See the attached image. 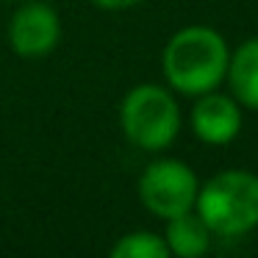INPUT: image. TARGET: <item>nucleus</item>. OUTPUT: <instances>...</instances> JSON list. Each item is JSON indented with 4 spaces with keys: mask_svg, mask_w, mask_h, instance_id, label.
I'll return each instance as SVG.
<instances>
[{
    "mask_svg": "<svg viewBox=\"0 0 258 258\" xmlns=\"http://www.w3.org/2000/svg\"><path fill=\"white\" fill-rule=\"evenodd\" d=\"M111 258H169L164 233L156 230H128L111 244Z\"/></svg>",
    "mask_w": 258,
    "mask_h": 258,
    "instance_id": "1a4fd4ad",
    "label": "nucleus"
},
{
    "mask_svg": "<svg viewBox=\"0 0 258 258\" xmlns=\"http://www.w3.org/2000/svg\"><path fill=\"white\" fill-rule=\"evenodd\" d=\"M189 128L195 139H200L203 145L225 147L244 128V108L230 92H206L191 103Z\"/></svg>",
    "mask_w": 258,
    "mask_h": 258,
    "instance_id": "423d86ee",
    "label": "nucleus"
},
{
    "mask_svg": "<svg viewBox=\"0 0 258 258\" xmlns=\"http://www.w3.org/2000/svg\"><path fill=\"white\" fill-rule=\"evenodd\" d=\"M164 239H167L169 255L178 258H200L211 250L214 233L206 222L200 219L197 211H186L180 217L167 219V228H164Z\"/></svg>",
    "mask_w": 258,
    "mask_h": 258,
    "instance_id": "6e6552de",
    "label": "nucleus"
},
{
    "mask_svg": "<svg viewBox=\"0 0 258 258\" xmlns=\"http://www.w3.org/2000/svg\"><path fill=\"white\" fill-rule=\"evenodd\" d=\"M225 81L244 111H258V36H250L230 50Z\"/></svg>",
    "mask_w": 258,
    "mask_h": 258,
    "instance_id": "0eeeda50",
    "label": "nucleus"
},
{
    "mask_svg": "<svg viewBox=\"0 0 258 258\" xmlns=\"http://www.w3.org/2000/svg\"><path fill=\"white\" fill-rule=\"evenodd\" d=\"M200 178L186 161L172 156H161L150 161L139 175L136 195L139 203L156 219L167 222L172 217H180L186 211H195Z\"/></svg>",
    "mask_w": 258,
    "mask_h": 258,
    "instance_id": "20e7f679",
    "label": "nucleus"
},
{
    "mask_svg": "<svg viewBox=\"0 0 258 258\" xmlns=\"http://www.w3.org/2000/svg\"><path fill=\"white\" fill-rule=\"evenodd\" d=\"M119 128L125 139L145 153H164L183 128L180 103L169 86L136 84L119 100Z\"/></svg>",
    "mask_w": 258,
    "mask_h": 258,
    "instance_id": "7ed1b4c3",
    "label": "nucleus"
},
{
    "mask_svg": "<svg viewBox=\"0 0 258 258\" xmlns=\"http://www.w3.org/2000/svg\"><path fill=\"white\" fill-rule=\"evenodd\" d=\"M228 61V39L211 25L178 28L161 50V73L167 86L175 95L191 100L225 84Z\"/></svg>",
    "mask_w": 258,
    "mask_h": 258,
    "instance_id": "f257e3e1",
    "label": "nucleus"
},
{
    "mask_svg": "<svg viewBox=\"0 0 258 258\" xmlns=\"http://www.w3.org/2000/svg\"><path fill=\"white\" fill-rule=\"evenodd\" d=\"M9 47L14 56L36 61L50 56L61 42V17L45 0H20L9 17Z\"/></svg>",
    "mask_w": 258,
    "mask_h": 258,
    "instance_id": "39448f33",
    "label": "nucleus"
},
{
    "mask_svg": "<svg viewBox=\"0 0 258 258\" xmlns=\"http://www.w3.org/2000/svg\"><path fill=\"white\" fill-rule=\"evenodd\" d=\"M92 6L103 9V12H125V9L139 6L142 0H89Z\"/></svg>",
    "mask_w": 258,
    "mask_h": 258,
    "instance_id": "9d476101",
    "label": "nucleus"
},
{
    "mask_svg": "<svg viewBox=\"0 0 258 258\" xmlns=\"http://www.w3.org/2000/svg\"><path fill=\"white\" fill-rule=\"evenodd\" d=\"M195 211L214 236L239 239L258 228V172L222 169L200 183Z\"/></svg>",
    "mask_w": 258,
    "mask_h": 258,
    "instance_id": "f03ea898",
    "label": "nucleus"
},
{
    "mask_svg": "<svg viewBox=\"0 0 258 258\" xmlns=\"http://www.w3.org/2000/svg\"><path fill=\"white\" fill-rule=\"evenodd\" d=\"M6 3H20V0H6Z\"/></svg>",
    "mask_w": 258,
    "mask_h": 258,
    "instance_id": "9b49d317",
    "label": "nucleus"
}]
</instances>
